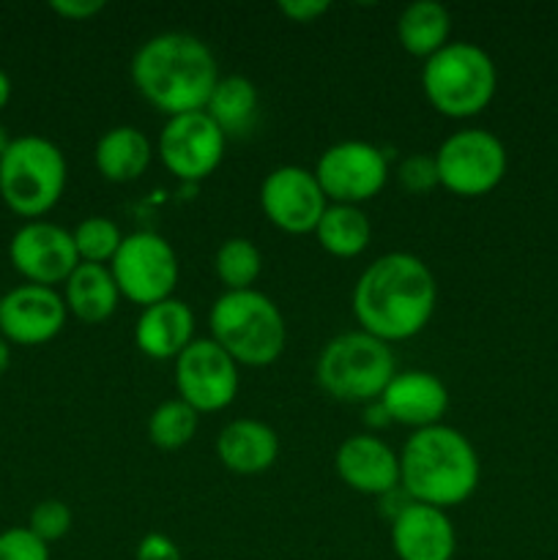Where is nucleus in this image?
I'll list each match as a JSON object with an SVG mask.
<instances>
[{
  "instance_id": "nucleus-30",
  "label": "nucleus",
  "mask_w": 558,
  "mask_h": 560,
  "mask_svg": "<svg viewBox=\"0 0 558 560\" xmlns=\"http://www.w3.org/2000/svg\"><path fill=\"white\" fill-rule=\"evenodd\" d=\"M397 180L408 195H430L435 186H441V180H438L435 156H430V153L405 156L397 167Z\"/></svg>"
},
{
  "instance_id": "nucleus-11",
  "label": "nucleus",
  "mask_w": 558,
  "mask_h": 560,
  "mask_svg": "<svg viewBox=\"0 0 558 560\" xmlns=\"http://www.w3.org/2000/svg\"><path fill=\"white\" fill-rule=\"evenodd\" d=\"M224 148H228V137L213 124L211 115L200 109V113L167 118L159 135L156 151L175 178L195 184L213 175V170L222 164Z\"/></svg>"
},
{
  "instance_id": "nucleus-31",
  "label": "nucleus",
  "mask_w": 558,
  "mask_h": 560,
  "mask_svg": "<svg viewBox=\"0 0 558 560\" xmlns=\"http://www.w3.org/2000/svg\"><path fill=\"white\" fill-rule=\"evenodd\" d=\"M0 560H49V545L33 530L9 528L0 534Z\"/></svg>"
},
{
  "instance_id": "nucleus-10",
  "label": "nucleus",
  "mask_w": 558,
  "mask_h": 560,
  "mask_svg": "<svg viewBox=\"0 0 558 560\" xmlns=\"http://www.w3.org/2000/svg\"><path fill=\"white\" fill-rule=\"evenodd\" d=\"M315 178L328 202L359 206L381 195L388 180L386 153L367 140H342L326 148L315 164Z\"/></svg>"
},
{
  "instance_id": "nucleus-3",
  "label": "nucleus",
  "mask_w": 558,
  "mask_h": 560,
  "mask_svg": "<svg viewBox=\"0 0 558 560\" xmlns=\"http://www.w3.org/2000/svg\"><path fill=\"white\" fill-rule=\"evenodd\" d=\"M481 465L474 443L446 424L414 432L399 452V487L414 503L452 509L479 487Z\"/></svg>"
},
{
  "instance_id": "nucleus-34",
  "label": "nucleus",
  "mask_w": 558,
  "mask_h": 560,
  "mask_svg": "<svg viewBox=\"0 0 558 560\" xmlns=\"http://www.w3.org/2000/svg\"><path fill=\"white\" fill-rule=\"evenodd\" d=\"M49 9L58 16H63V20L85 22L91 16H96L98 11H104V3L102 0H53Z\"/></svg>"
},
{
  "instance_id": "nucleus-23",
  "label": "nucleus",
  "mask_w": 558,
  "mask_h": 560,
  "mask_svg": "<svg viewBox=\"0 0 558 560\" xmlns=\"http://www.w3.org/2000/svg\"><path fill=\"white\" fill-rule=\"evenodd\" d=\"M206 113L211 115V120L222 129L228 140L230 137H246L257 126V115H260L257 85L249 77L241 74L219 77L217 88L206 104Z\"/></svg>"
},
{
  "instance_id": "nucleus-29",
  "label": "nucleus",
  "mask_w": 558,
  "mask_h": 560,
  "mask_svg": "<svg viewBox=\"0 0 558 560\" xmlns=\"http://www.w3.org/2000/svg\"><path fill=\"white\" fill-rule=\"evenodd\" d=\"M71 523H74V514L58 498H47V501L36 503L31 512V520H27V530L38 536L44 545H53V541H60L71 530Z\"/></svg>"
},
{
  "instance_id": "nucleus-8",
  "label": "nucleus",
  "mask_w": 558,
  "mask_h": 560,
  "mask_svg": "<svg viewBox=\"0 0 558 560\" xmlns=\"http://www.w3.org/2000/svg\"><path fill=\"white\" fill-rule=\"evenodd\" d=\"M120 295L137 306H151L173 299L178 284V255L167 238L151 230L124 235L118 255L109 262Z\"/></svg>"
},
{
  "instance_id": "nucleus-4",
  "label": "nucleus",
  "mask_w": 558,
  "mask_h": 560,
  "mask_svg": "<svg viewBox=\"0 0 558 560\" xmlns=\"http://www.w3.org/2000/svg\"><path fill=\"white\" fill-rule=\"evenodd\" d=\"M211 339L244 366H268L282 355L288 328L279 306L260 290H224L208 315Z\"/></svg>"
},
{
  "instance_id": "nucleus-38",
  "label": "nucleus",
  "mask_w": 558,
  "mask_h": 560,
  "mask_svg": "<svg viewBox=\"0 0 558 560\" xmlns=\"http://www.w3.org/2000/svg\"><path fill=\"white\" fill-rule=\"evenodd\" d=\"M11 145V137H9V129H5L3 124H0V156H3L5 151H9Z\"/></svg>"
},
{
  "instance_id": "nucleus-36",
  "label": "nucleus",
  "mask_w": 558,
  "mask_h": 560,
  "mask_svg": "<svg viewBox=\"0 0 558 560\" xmlns=\"http://www.w3.org/2000/svg\"><path fill=\"white\" fill-rule=\"evenodd\" d=\"M9 98H11V80H9V74L0 69V109L9 104Z\"/></svg>"
},
{
  "instance_id": "nucleus-25",
  "label": "nucleus",
  "mask_w": 558,
  "mask_h": 560,
  "mask_svg": "<svg viewBox=\"0 0 558 560\" xmlns=\"http://www.w3.org/2000/svg\"><path fill=\"white\" fill-rule=\"evenodd\" d=\"M317 244L334 257H359L370 246L372 224L359 206H337L328 202L315 228Z\"/></svg>"
},
{
  "instance_id": "nucleus-33",
  "label": "nucleus",
  "mask_w": 558,
  "mask_h": 560,
  "mask_svg": "<svg viewBox=\"0 0 558 560\" xmlns=\"http://www.w3.org/2000/svg\"><path fill=\"white\" fill-rule=\"evenodd\" d=\"M277 9L282 11L288 20L301 22V25H310V22H315L317 16L326 14L332 5H328L326 0H282Z\"/></svg>"
},
{
  "instance_id": "nucleus-9",
  "label": "nucleus",
  "mask_w": 558,
  "mask_h": 560,
  "mask_svg": "<svg viewBox=\"0 0 558 560\" xmlns=\"http://www.w3.org/2000/svg\"><path fill=\"white\" fill-rule=\"evenodd\" d=\"M507 148L487 129H460L435 151L438 180L457 197H481L507 175Z\"/></svg>"
},
{
  "instance_id": "nucleus-27",
  "label": "nucleus",
  "mask_w": 558,
  "mask_h": 560,
  "mask_svg": "<svg viewBox=\"0 0 558 560\" xmlns=\"http://www.w3.org/2000/svg\"><path fill=\"white\" fill-rule=\"evenodd\" d=\"M213 271L224 290H252L263 271V255L249 238H228L213 255Z\"/></svg>"
},
{
  "instance_id": "nucleus-15",
  "label": "nucleus",
  "mask_w": 558,
  "mask_h": 560,
  "mask_svg": "<svg viewBox=\"0 0 558 560\" xmlns=\"http://www.w3.org/2000/svg\"><path fill=\"white\" fill-rule=\"evenodd\" d=\"M63 295L42 284H20L0 299V334L14 345H44L66 326Z\"/></svg>"
},
{
  "instance_id": "nucleus-16",
  "label": "nucleus",
  "mask_w": 558,
  "mask_h": 560,
  "mask_svg": "<svg viewBox=\"0 0 558 560\" xmlns=\"http://www.w3.org/2000/svg\"><path fill=\"white\" fill-rule=\"evenodd\" d=\"M337 476L361 495H386L399 487V454L381 438L359 432L339 443L334 457Z\"/></svg>"
},
{
  "instance_id": "nucleus-2",
  "label": "nucleus",
  "mask_w": 558,
  "mask_h": 560,
  "mask_svg": "<svg viewBox=\"0 0 558 560\" xmlns=\"http://www.w3.org/2000/svg\"><path fill=\"white\" fill-rule=\"evenodd\" d=\"M131 82L148 104L173 118L206 109L219 66L202 38L170 31L140 44L131 58Z\"/></svg>"
},
{
  "instance_id": "nucleus-6",
  "label": "nucleus",
  "mask_w": 558,
  "mask_h": 560,
  "mask_svg": "<svg viewBox=\"0 0 558 560\" xmlns=\"http://www.w3.org/2000/svg\"><path fill=\"white\" fill-rule=\"evenodd\" d=\"M394 375L397 359L392 345L367 331H345L334 337L315 364L317 386L339 402H377Z\"/></svg>"
},
{
  "instance_id": "nucleus-14",
  "label": "nucleus",
  "mask_w": 558,
  "mask_h": 560,
  "mask_svg": "<svg viewBox=\"0 0 558 560\" xmlns=\"http://www.w3.org/2000/svg\"><path fill=\"white\" fill-rule=\"evenodd\" d=\"M9 257L27 284H42V288L66 284L71 271L80 266L71 230L42 219L16 230L9 244Z\"/></svg>"
},
{
  "instance_id": "nucleus-19",
  "label": "nucleus",
  "mask_w": 558,
  "mask_h": 560,
  "mask_svg": "<svg viewBox=\"0 0 558 560\" xmlns=\"http://www.w3.org/2000/svg\"><path fill=\"white\" fill-rule=\"evenodd\" d=\"M135 342L142 355L153 361L178 359L195 342V315L191 306L181 299H164L146 306L137 317Z\"/></svg>"
},
{
  "instance_id": "nucleus-32",
  "label": "nucleus",
  "mask_w": 558,
  "mask_h": 560,
  "mask_svg": "<svg viewBox=\"0 0 558 560\" xmlns=\"http://www.w3.org/2000/svg\"><path fill=\"white\" fill-rule=\"evenodd\" d=\"M137 560H184L178 545L164 534H146L137 545Z\"/></svg>"
},
{
  "instance_id": "nucleus-5",
  "label": "nucleus",
  "mask_w": 558,
  "mask_h": 560,
  "mask_svg": "<svg viewBox=\"0 0 558 560\" xmlns=\"http://www.w3.org/2000/svg\"><path fill=\"white\" fill-rule=\"evenodd\" d=\"M421 91L446 118H474L496 96L498 69L479 44L449 42L421 66Z\"/></svg>"
},
{
  "instance_id": "nucleus-35",
  "label": "nucleus",
  "mask_w": 558,
  "mask_h": 560,
  "mask_svg": "<svg viewBox=\"0 0 558 560\" xmlns=\"http://www.w3.org/2000/svg\"><path fill=\"white\" fill-rule=\"evenodd\" d=\"M364 424L381 430V427L392 424V419H388L386 408H383L381 402H370V405H367V410H364Z\"/></svg>"
},
{
  "instance_id": "nucleus-37",
  "label": "nucleus",
  "mask_w": 558,
  "mask_h": 560,
  "mask_svg": "<svg viewBox=\"0 0 558 560\" xmlns=\"http://www.w3.org/2000/svg\"><path fill=\"white\" fill-rule=\"evenodd\" d=\"M11 364V350H9V342H5L3 337H0V375H3L5 370H9Z\"/></svg>"
},
{
  "instance_id": "nucleus-1",
  "label": "nucleus",
  "mask_w": 558,
  "mask_h": 560,
  "mask_svg": "<svg viewBox=\"0 0 558 560\" xmlns=\"http://www.w3.org/2000/svg\"><path fill=\"white\" fill-rule=\"evenodd\" d=\"M435 304V277L410 252H388L372 260L353 288V315L361 331L388 345L425 331Z\"/></svg>"
},
{
  "instance_id": "nucleus-39",
  "label": "nucleus",
  "mask_w": 558,
  "mask_h": 560,
  "mask_svg": "<svg viewBox=\"0 0 558 560\" xmlns=\"http://www.w3.org/2000/svg\"><path fill=\"white\" fill-rule=\"evenodd\" d=\"M0 299H3V295H0Z\"/></svg>"
},
{
  "instance_id": "nucleus-22",
  "label": "nucleus",
  "mask_w": 558,
  "mask_h": 560,
  "mask_svg": "<svg viewBox=\"0 0 558 560\" xmlns=\"http://www.w3.org/2000/svg\"><path fill=\"white\" fill-rule=\"evenodd\" d=\"M66 310L82 323H104L115 315L120 290L115 284L109 266L80 262L63 284Z\"/></svg>"
},
{
  "instance_id": "nucleus-21",
  "label": "nucleus",
  "mask_w": 558,
  "mask_h": 560,
  "mask_svg": "<svg viewBox=\"0 0 558 560\" xmlns=\"http://www.w3.org/2000/svg\"><path fill=\"white\" fill-rule=\"evenodd\" d=\"M153 159V145L146 131L137 126H113L98 137L93 148V162L102 178L113 184H131L146 175Z\"/></svg>"
},
{
  "instance_id": "nucleus-7",
  "label": "nucleus",
  "mask_w": 558,
  "mask_h": 560,
  "mask_svg": "<svg viewBox=\"0 0 558 560\" xmlns=\"http://www.w3.org/2000/svg\"><path fill=\"white\" fill-rule=\"evenodd\" d=\"M69 178L66 156L53 140L38 135L14 137L0 156V197L16 213L36 222L60 202Z\"/></svg>"
},
{
  "instance_id": "nucleus-18",
  "label": "nucleus",
  "mask_w": 558,
  "mask_h": 560,
  "mask_svg": "<svg viewBox=\"0 0 558 560\" xmlns=\"http://www.w3.org/2000/svg\"><path fill=\"white\" fill-rule=\"evenodd\" d=\"M392 547L399 560H452L457 534L443 509L410 503L392 520Z\"/></svg>"
},
{
  "instance_id": "nucleus-20",
  "label": "nucleus",
  "mask_w": 558,
  "mask_h": 560,
  "mask_svg": "<svg viewBox=\"0 0 558 560\" xmlns=\"http://www.w3.org/2000/svg\"><path fill=\"white\" fill-rule=\"evenodd\" d=\"M217 454L230 474H263L279 459V435L257 419H235L219 432Z\"/></svg>"
},
{
  "instance_id": "nucleus-12",
  "label": "nucleus",
  "mask_w": 558,
  "mask_h": 560,
  "mask_svg": "<svg viewBox=\"0 0 558 560\" xmlns=\"http://www.w3.org/2000/svg\"><path fill=\"white\" fill-rule=\"evenodd\" d=\"M239 364L208 339H195L184 353L175 359V388L178 399L197 413H217L224 410L239 394Z\"/></svg>"
},
{
  "instance_id": "nucleus-13",
  "label": "nucleus",
  "mask_w": 558,
  "mask_h": 560,
  "mask_svg": "<svg viewBox=\"0 0 558 560\" xmlns=\"http://www.w3.org/2000/svg\"><path fill=\"white\" fill-rule=\"evenodd\" d=\"M260 208L274 228L301 235L315 233L328 200L312 170L299 167V164H282L263 180Z\"/></svg>"
},
{
  "instance_id": "nucleus-17",
  "label": "nucleus",
  "mask_w": 558,
  "mask_h": 560,
  "mask_svg": "<svg viewBox=\"0 0 558 560\" xmlns=\"http://www.w3.org/2000/svg\"><path fill=\"white\" fill-rule=\"evenodd\" d=\"M377 402L386 408L392 424H403L419 432L441 424L449 410V392L441 377H435L432 372L397 370Z\"/></svg>"
},
{
  "instance_id": "nucleus-24",
  "label": "nucleus",
  "mask_w": 558,
  "mask_h": 560,
  "mask_svg": "<svg viewBox=\"0 0 558 560\" xmlns=\"http://www.w3.org/2000/svg\"><path fill=\"white\" fill-rule=\"evenodd\" d=\"M452 36V14L435 0H416L405 5L397 20V38L405 52L416 58H432L441 52Z\"/></svg>"
},
{
  "instance_id": "nucleus-26",
  "label": "nucleus",
  "mask_w": 558,
  "mask_h": 560,
  "mask_svg": "<svg viewBox=\"0 0 558 560\" xmlns=\"http://www.w3.org/2000/svg\"><path fill=\"white\" fill-rule=\"evenodd\" d=\"M200 413L184 399H167L148 416V441L162 452H178L197 435Z\"/></svg>"
},
{
  "instance_id": "nucleus-28",
  "label": "nucleus",
  "mask_w": 558,
  "mask_h": 560,
  "mask_svg": "<svg viewBox=\"0 0 558 560\" xmlns=\"http://www.w3.org/2000/svg\"><path fill=\"white\" fill-rule=\"evenodd\" d=\"M71 235H74L80 262H93V266H107V262H113L120 244H124V233H120L118 224L107 217L82 219V222L71 230Z\"/></svg>"
}]
</instances>
